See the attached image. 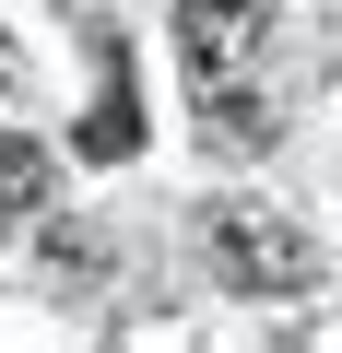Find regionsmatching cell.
I'll return each instance as SVG.
<instances>
[{
	"label": "cell",
	"instance_id": "6da1fadb",
	"mask_svg": "<svg viewBox=\"0 0 342 353\" xmlns=\"http://www.w3.org/2000/svg\"><path fill=\"white\" fill-rule=\"evenodd\" d=\"M213 259L236 294H307L319 283V248L283 224V212H213Z\"/></svg>",
	"mask_w": 342,
	"mask_h": 353
},
{
	"label": "cell",
	"instance_id": "7a4b0ae2",
	"mask_svg": "<svg viewBox=\"0 0 342 353\" xmlns=\"http://www.w3.org/2000/svg\"><path fill=\"white\" fill-rule=\"evenodd\" d=\"M260 48H272V0H178V59L213 94H236Z\"/></svg>",
	"mask_w": 342,
	"mask_h": 353
},
{
	"label": "cell",
	"instance_id": "3957f363",
	"mask_svg": "<svg viewBox=\"0 0 342 353\" xmlns=\"http://www.w3.org/2000/svg\"><path fill=\"white\" fill-rule=\"evenodd\" d=\"M71 141H83V165H130V153H142V106H130L118 71H106V94H95V118H83Z\"/></svg>",
	"mask_w": 342,
	"mask_h": 353
},
{
	"label": "cell",
	"instance_id": "277c9868",
	"mask_svg": "<svg viewBox=\"0 0 342 353\" xmlns=\"http://www.w3.org/2000/svg\"><path fill=\"white\" fill-rule=\"evenodd\" d=\"M36 201H48V153L0 130V236H12V224H36Z\"/></svg>",
	"mask_w": 342,
	"mask_h": 353
},
{
	"label": "cell",
	"instance_id": "5b68a950",
	"mask_svg": "<svg viewBox=\"0 0 342 353\" xmlns=\"http://www.w3.org/2000/svg\"><path fill=\"white\" fill-rule=\"evenodd\" d=\"M0 106H12V48H0Z\"/></svg>",
	"mask_w": 342,
	"mask_h": 353
}]
</instances>
